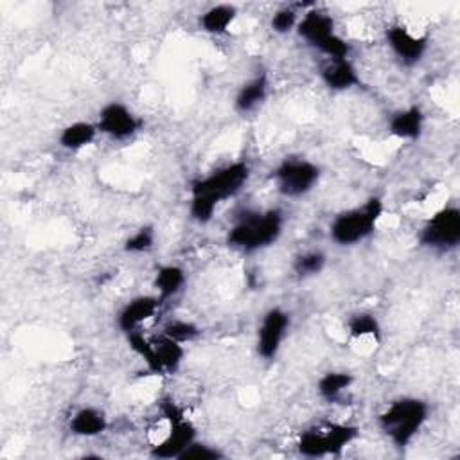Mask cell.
Wrapping results in <instances>:
<instances>
[{
	"mask_svg": "<svg viewBox=\"0 0 460 460\" xmlns=\"http://www.w3.org/2000/svg\"><path fill=\"white\" fill-rule=\"evenodd\" d=\"M347 334L352 340H374L381 341V323L374 313L359 311L349 316L347 320Z\"/></svg>",
	"mask_w": 460,
	"mask_h": 460,
	"instance_id": "cb8c5ba5",
	"label": "cell"
},
{
	"mask_svg": "<svg viewBox=\"0 0 460 460\" xmlns=\"http://www.w3.org/2000/svg\"><path fill=\"white\" fill-rule=\"evenodd\" d=\"M252 176L246 160H234L216 171L192 180L189 187V216L198 225L212 221L219 203L234 198L243 190Z\"/></svg>",
	"mask_w": 460,
	"mask_h": 460,
	"instance_id": "6da1fadb",
	"label": "cell"
},
{
	"mask_svg": "<svg viewBox=\"0 0 460 460\" xmlns=\"http://www.w3.org/2000/svg\"><path fill=\"white\" fill-rule=\"evenodd\" d=\"M165 336L178 343H190L201 336V329L196 322L187 318H171L162 325V331Z\"/></svg>",
	"mask_w": 460,
	"mask_h": 460,
	"instance_id": "484cf974",
	"label": "cell"
},
{
	"mask_svg": "<svg viewBox=\"0 0 460 460\" xmlns=\"http://www.w3.org/2000/svg\"><path fill=\"white\" fill-rule=\"evenodd\" d=\"M162 300L158 295H138L128 300L117 313V327L128 334L135 329H140V325L153 318L156 311L160 309Z\"/></svg>",
	"mask_w": 460,
	"mask_h": 460,
	"instance_id": "4fadbf2b",
	"label": "cell"
},
{
	"mask_svg": "<svg viewBox=\"0 0 460 460\" xmlns=\"http://www.w3.org/2000/svg\"><path fill=\"white\" fill-rule=\"evenodd\" d=\"M110 426L108 415L97 406H81L68 419V431L81 438H93L102 435Z\"/></svg>",
	"mask_w": 460,
	"mask_h": 460,
	"instance_id": "e0dca14e",
	"label": "cell"
},
{
	"mask_svg": "<svg viewBox=\"0 0 460 460\" xmlns=\"http://www.w3.org/2000/svg\"><path fill=\"white\" fill-rule=\"evenodd\" d=\"M156 356L160 359V365L164 368V374H176L181 368V363L185 359V347L183 343H178L165 336L164 332H158L151 338Z\"/></svg>",
	"mask_w": 460,
	"mask_h": 460,
	"instance_id": "44dd1931",
	"label": "cell"
},
{
	"mask_svg": "<svg viewBox=\"0 0 460 460\" xmlns=\"http://www.w3.org/2000/svg\"><path fill=\"white\" fill-rule=\"evenodd\" d=\"M322 169L309 158L286 156L271 171L275 189L284 198H302L320 181Z\"/></svg>",
	"mask_w": 460,
	"mask_h": 460,
	"instance_id": "ba28073f",
	"label": "cell"
},
{
	"mask_svg": "<svg viewBox=\"0 0 460 460\" xmlns=\"http://www.w3.org/2000/svg\"><path fill=\"white\" fill-rule=\"evenodd\" d=\"M354 383V376L345 370H329L316 381L318 395L327 402H336Z\"/></svg>",
	"mask_w": 460,
	"mask_h": 460,
	"instance_id": "603a6c76",
	"label": "cell"
},
{
	"mask_svg": "<svg viewBox=\"0 0 460 460\" xmlns=\"http://www.w3.org/2000/svg\"><path fill=\"white\" fill-rule=\"evenodd\" d=\"M95 124L101 135L115 142H126L138 135L144 128V120L120 101H110L102 104Z\"/></svg>",
	"mask_w": 460,
	"mask_h": 460,
	"instance_id": "30bf717a",
	"label": "cell"
},
{
	"mask_svg": "<svg viewBox=\"0 0 460 460\" xmlns=\"http://www.w3.org/2000/svg\"><path fill=\"white\" fill-rule=\"evenodd\" d=\"M160 413L167 422V433L162 440L151 446L149 455L160 460H178L187 446L198 438V429L187 417L185 410L171 397L160 399Z\"/></svg>",
	"mask_w": 460,
	"mask_h": 460,
	"instance_id": "52a82bcc",
	"label": "cell"
},
{
	"mask_svg": "<svg viewBox=\"0 0 460 460\" xmlns=\"http://www.w3.org/2000/svg\"><path fill=\"white\" fill-rule=\"evenodd\" d=\"M270 93V77L266 72L255 74L248 81H244L235 95H234V110L239 115H248L257 111Z\"/></svg>",
	"mask_w": 460,
	"mask_h": 460,
	"instance_id": "2e32d148",
	"label": "cell"
},
{
	"mask_svg": "<svg viewBox=\"0 0 460 460\" xmlns=\"http://www.w3.org/2000/svg\"><path fill=\"white\" fill-rule=\"evenodd\" d=\"M426 115L419 104H410L394 111L388 119V133L399 140L415 142L424 133Z\"/></svg>",
	"mask_w": 460,
	"mask_h": 460,
	"instance_id": "9a60e30c",
	"label": "cell"
},
{
	"mask_svg": "<svg viewBox=\"0 0 460 460\" xmlns=\"http://www.w3.org/2000/svg\"><path fill=\"white\" fill-rule=\"evenodd\" d=\"M155 243H156L155 226L153 225H142L124 239L122 250L126 253H131V255L147 253L155 248Z\"/></svg>",
	"mask_w": 460,
	"mask_h": 460,
	"instance_id": "4316f807",
	"label": "cell"
},
{
	"mask_svg": "<svg viewBox=\"0 0 460 460\" xmlns=\"http://www.w3.org/2000/svg\"><path fill=\"white\" fill-rule=\"evenodd\" d=\"M300 14L295 5H282L270 18V27L275 34H288L296 29Z\"/></svg>",
	"mask_w": 460,
	"mask_h": 460,
	"instance_id": "83f0119b",
	"label": "cell"
},
{
	"mask_svg": "<svg viewBox=\"0 0 460 460\" xmlns=\"http://www.w3.org/2000/svg\"><path fill=\"white\" fill-rule=\"evenodd\" d=\"M126 341H128V347L133 350V354H137L149 374L153 376H165L164 374V368L160 365V359L156 356V350H155V345L151 341V338H147L142 329H135L131 332L126 334Z\"/></svg>",
	"mask_w": 460,
	"mask_h": 460,
	"instance_id": "7402d4cb",
	"label": "cell"
},
{
	"mask_svg": "<svg viewBox=\"0 0 460 460\" xmlns=\"http://www.w3.org/2000/svg\"><path fill=\"white\" fill-rule=\"evenodd\" d=\"M429 417V406L424 399L404 395L394 399L379 415L377 426L397 449L408 447L420 433Z\"/></svg>",
	"mask_w": 460,
	"mask_h": 460,
	"instance_id": "3957f363",
	"label": "cell"
},
{
	"mask_svg": "<svg viewBox=\"0 0 460 460\" xmlns=\"http://www.w3.org/2000/svg\"><path fill=\"white\" fill-rule=\"evenodd\" d=\"M295 31L309 47L323 54L325 59L350 58V43L336 31L334 18L314 4L300 14Z\"/></svg>",
	"mask_w": 460,
	"mask_h": 460,
	"instance_id": "5b68a950",
	"label": "cell"
},
{
	"mask_svg": "<svg viewBox=\"0 0 460 460\" xmlns=\"http://www.w3.org/2000/svg\"><path fill=\"white\" fill-rule=\"evenodd\" d=\"M284 212L279 207L244 210L226 230V246L241 253H255L273 246L284 232Z\"/></svg>",
	"mask_w": 460,
	"mask_h": 460,
	"instance_id": "7a4b0ae2",
	"label": "cell"
},
{
	"mask_svg": "<svg viewBox=\"0 0 460 460\" xmlns=\"http://www.w3.org/2000/svg\"><path fill=\"white\" fill-rule=\"evenodd\" d=\"M97 135H99V129H97L95 122L74 120V122L66 124L65 128H61V131L58 135V144L61 149L74 153V151H81V149L88 147L90 144H93Z\"/></svg>",
	"mask_w": 460,
	"mask_h": 460,
	"instance_id": "d6986e66",
	"label": "cell"
},
{
	"mask_svg": "<svg viewBox=\"0 0 460 460\" xmlns=\"http://www.w3.org/2000/svg\"><path fill=\"white\" fill-rule=\"evenodd\" d=\"M420 246L446 253L456 250L460 244V208L456 205H444L435 210L419 232Z\"/></svg>",
	"mask_w": 460,
	"mask_h": 460,
	"instance_id": "9c48e42d",
	"label": "cell"
},
{
	"mask_svg": "<svg viewBox=\"0 0 460 460\" xmlns=\"http://www.w3.org/2000/svg\"><path fill=\"white\" fill-rule=\"evenodd\" d=\"M359 426L350 422H323L298 435L296 451L305 458L340 456L345 447L359 438Z\"/></svg>",
	"mask_w": 460,
	"mask_h": 460,
	"instance_id": "8992f818",
	"label": "cell"
},
{
	"mask_svg": "<svg viewBox=\"0 0 460 460\" xmlns=\"http://www.w3.org/2000/svg\"><path fill=\"white\" fill-rule=\"evenodd\" d=\"M289 325H291V314L279 305L270 307L262 314L261 323L257 327V336H255V350L261 359L273 361L279 356L282 343L288 336Z\"/></svg>",
	"mask_w": 460,
	"mask_h": 460,
	"instance_id": "8fae6325",
	"label": "cell"
},
{
	"mask_svg": "<svg viewBox=\"0 0 460 460\" xmlns=\"http://www.w3.org/2000/svg\"><path fill=\"white\" fill-rule=\"evenodd\" d=\"M239 9L234 4H214L198 16V27L205 34L223 36L235 22Z\"/></svg>",
	"mask_w": 460,
	"mask_h": 460,
	"instance_id": "ac0fdd59",
	"label": "cell"
},
{
	"mask_svg": "<svg viewBox=\"0 0 460 460\" xmlns=\"http://www.w3.org/2000/svg\"><path fill=\"white\" fill-rule=\"evenodd\" d=\"M385 41L402 66H415L417 63H420L429 45L428 36H419L401 23L386 27Z\"/></svg>",
	"mask_w": 460,
	"mask_h": 460,
	"instance_id": "7c38bea8",
	"label": "cell"
},
{
	"mask_svg": "<svg viewBox=\"0 0 460 460\" xmlns=\"http://www.w3.org/2000/svg\"><path fill=\"white\" fill-rule=\"evenodd\" d=\"M385 214V201L370 196L361 205L338 212L329 223V237L338 246H354L368 239Z\"/></svg>",
	"mask_w": 460,
	"mask_h": 460,
	"instance_id": "277c9868",
	"label": "cell"
},
{
	"mask_svg": "<svg viewBox=\"0 0 460 460\" xmlns=\"http://www.w3.org/2000/svg\"><path fill=\"white\" fill-rule=\"evenodd\" d=\"M327 266V255L322 250H305L295 255L291 262V271L298 279H311L320 275Z\"/></svg>",
	"mask_w": 460,
	"mask_h": 460,
	"instance_id": "d4e9b609",
	"label": "cell"
},
{
	"mask_svg": "<svg viewBox=\"0 0 460 460\" xmlns=\"http://www.w3.org/2000/svg\"><path fill=\"white\" fill-rule=\"evenodd\" d=\"M225 458V453L210 444L199 442L198 438L187 446V449L180 455L178 460H221Z\"/></svg>",
	"mask_w": 460,
	"mask_h": 460,
	"instance_id": "f1b7e54d",
	"label": "cell"
},
{
	"mask_svg": "<svg viewBox=\"0 0 460 460\" xmlns=\"http://www.w3.org/2000/svg\"><path fill=\"white\" fill-rule=\"evenodd\" d=\"M320 81L331 92H347L361 84L359 72L350 58L343 59H325L318 70Z\"/></svg>",
	"mask_w": 460,
	"mask_h": 460,
	"instance_id": "5bb4252c",
	"label": "cell"
},
{
	"mask_svg": "<svg viewBox=\"0 0 460 460\" xmlns=\"http://www.w3.org/2000/svg\"><path fill=\"white\" fill-rule=\"evenodd\" d=\"M187 284V271L178 264H162L153 277V288L164 302L176 296Z\"/></svg>",
	"mask_w": 460,
	"mask_h": 460,
	"instance_id": "ffe728a7",
	"label": "cell"
}]
</instances>
